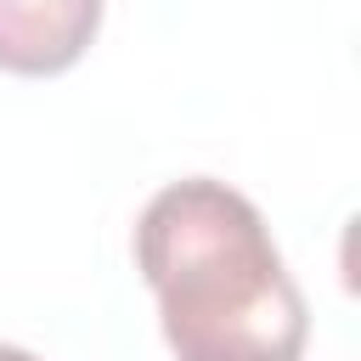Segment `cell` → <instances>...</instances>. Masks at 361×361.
<instances>
[{
  "label": "cell",
  "mask_w": 361,
  "mask_h": 361,
  "mask_svg": "<svg viewBox=\"0 0 361 361\" xmlns=\"http://www.w3.org/2000/svg\"><path fill=\"white\" fill-rule=\"evenodd\" d=\"M0 361H39V355H28V350H17V344H0Z\"/></svg>",
  "instance_id": "3957f363"
},
{
  "label": "cell",
  "mask_w": 361,
  "mask_h": 361,
  "mask_svg": "<svg viewBox=\"0 0 361 361\" xmlns=\"http://www.w3.org/2000/svg\"><path fill=\"white\" fill-rule=\"evenodd\" d=\"M102 28V0H0V68L45 79L73 68Z\"/></svg>",
  "instance_id": "7a4b0ae2"
},
{
  "label": "cell",
  "mask_w": 361,
  "mask_h": 361,
  "mask_svg": "<svg viewBox=\"0 0 361 361\" xmlns=\"http://www.w3.org/2000/svg\"><path fill=\"white\" fill-rule=\"evenodd\" d=\"M135 271L175 361H299L310 310L265 214L226 180L164 186L135 220Z\"/></svg>",
  "instance_id": "6da1fadb"
}]
</instances>
